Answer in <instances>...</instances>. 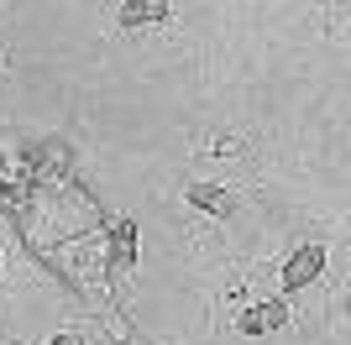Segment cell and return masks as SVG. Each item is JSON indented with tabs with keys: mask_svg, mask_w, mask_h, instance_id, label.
<instances>
[{
	"mask_svg": "<svg viewBox=\"0 0 351 345\" xmlns=\"http://www.w3.org/2000/svg\"><path fill=\"white\" fill-rule=\"evenodd\" d=\"M289 319H293L289 298H263V303H252V309H241L236 330H241V335H273V330H283Z\"/></svg>",
	"mask_w": 351,
	"mask_h": 345,
	"instance_id": "obj_1",
	"label": "cell"
},
{
	"mask_svg": "<svg viewBox=\"0 0 351 345\" xmlns=\"http://www.w3.org/2000/svg\"><path fill=\"white\" fill-rule=\"evenodd\" d=\"M325 246H299L289 261H283V293H299V288H309L315 277L325 272Z\"/></svg>",
	"mask_w": 351,
	"mask_h": 345,
	"instance_id": "obj_2",
	"label": "cell"
},
{
	"mask_svg": "<svg viewBox=\"0 0 351 345\" xmlns=\"http://www.w3.org/2000/svg\"><path fill=\"white\" fill-rule=\"evenodd\" d=\"M184 199H189L199 215H215V220L236 209V194H231V188H220V183H189V188H184Z\"/></svg>",
	"mask_w": 351,
	"mask_h": 345,
	"instance_id": "obj_3",
	"label": "cell"
},
{
	"mask_svg": "<svg viewBox=\"0 0 351 345\" xmlns=\"http://www.w3.org/2000/svg\"><path fill=\"white\" fill-rule=\"evenodd\" d=\"M168 16H173L168 0H126V5H121V31H132V27H162Z\"/></svg>",
	"mask_w": 351,
	"mask_h": 345,
	"instance_id": "obj_4",
	"label": "cell"
},
{
	"mask_svg": "<svg viewBox=\"0 0 351 345\" xmlns=\"http://www.w3.org/2000/svg\"><path fill=\"white\" fill-rule=\"evenodd\" d=\"M110 261H116V267H132V261H136V225H132V220H121V230H116V251H110Z\"/></svg>",
	"mask_w": 351,
	"mask_h": 345,
	"instance_id": "obj_5",
	"label": "cell"
},
{
	"mask_svg": "<svg viewBox=\"0 0 351 345\" xmlns=\"http://www.w3.org/2000/svg\"><path fill=\"white\" fill-rule=\"evenodd\" d=\"M210 157H231V152H247V136H236V131H220L215 142L205 146Z\"/></svg>",
	"mask_w": 351,
	"mask_h": 345,
	"instance_id": "obj_6",
	"label": "cell"
},
{
	"mask_svg": "<svg viewBox=\"0 0 351 345\" xmlns=\"http://www.w3.org/2000/svg\"><path fill=\"white\" fill-rule=\"evenodd\" d=\"M47 345H79V335H69V330H63V335H53Z\"/></svg>",
	"mask_w": 351,
	"mask_h": 345,
	"instance_id": "obj_7",
	"label": "cell"
},
{
	"mask_svg": "<svg viewBox=\"0 0 351 345\" xmlns=\"http://www.w3.org/2000/svg\"><path fill=\"white\" fill-rule=\"evenodd\" d=\"M0 345H5V340H0Z\"/></svg>",
	"mask_w": 351,
	"mask_h": 345,
	"instance_id": "obj_8",
	"label": "cell"
}]
</instances>
